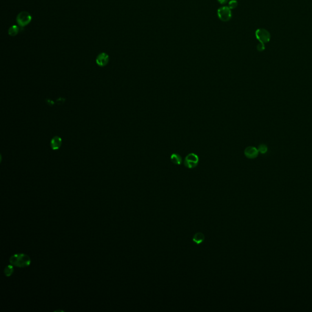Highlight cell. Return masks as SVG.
I'll return each mask as SVG.
<instances>
[{"label":"cell","instance_id":"6da1fadb","mask_svg":"<svg viewBox=\"0 0 312 312\" xmlns=\"http://www.w3.org/2000/svg\"><path fill=\"white\" fill-rule=\"evenodd\" d=\"M9 261L12 265L20 268L27 267L31 264L30 257L28 255L22 253L13 255Z\"/></svg>","mask_w":312,"mask_h":312},{"label":"cell","instance_id":"7a4b0ae2","mask_svg":"<svg viewBox=\"0 0 312 312\" xmlns=\"http://www.w3.org/2000/svg\"><path fill=\"white\" fill-rule=\"evenodd\" d=\"M32 21V16L26 11L20 12L17 17V22L20 28L28 26Z\"/></svg>","mask_w":312,"mask_h":312},{"label":"cell","instance_id":"3957f363","mask_svg":"<svg viewBox=\"0 0 312 312\" xmlns=\"http://www.w3.org/2000/svg\"><path fill=\"white\" fill-rule=\"evenodd\" d=\"M199 162V157L194 153H190L187 155L183 161L184 165L188 168H195Z\"/></svg>","mask_w":312,"mask_h":312},{"label":"cell","instance_id":"277c9868","mask_svg":"<svg viewBox=\"0 0 312 312\" xmlns=\"http://www.w3.org/2000/svg\"><path fill=\"white\" fill-rule=\"evenodd\" d=\"M218 16L221 20L228 22L232 18L231 9L227 6L221 7L218 10Z\"/></svg>","mask_w":312,"mask_h":312},{"label":"cell","instance_id":"5b68a950","mask_svg":"<svg viewBox=\"0 0 312 312\" xmlns=\"http://www.w3.org/2000/svg\"><path fill=\"white\" fill-rule=\"evenodd\" d=\"M256 37L260 43H268L271 39L270 33L265 29H258L256 31Z\"/></svg>","mask_w":312,"mask_h":312},{"label":"cell","instance_id":"8992f818","mask_svg":"<svg viewBox=\"0 0 312 312\" xmlns=\"http://www.w3.org/2000/svg\"><path fill=\"white\" fill-rule=\"evenodd\" d=\"M258 153V149L254 146H248L244 151L245 156L250 159H254L257 157Z\"/></svg>","mask_w":312,"mask_h":312},{"label":"cell","instance_id":"52a82bcc","mask_svg":"<svg viewBox=\"0 0 312 312\" xmlns=\"http://www.w3.org/2000/svg\"><path fill=\"white\" fill-rule=\"evenodd\" d=\"M109 61V56L106 53H101L97 56L96 62L99 66H104L108 65Z\"/></svg>","mask_w":312,"mask_h":312},{"label":"cell","instance_id":"ba28073f","mask_svg":"<svg viewBox=\"0 0 312 312\" xmlns=\"http://www.w3.org/2000/svg\"><path fill=\"white\" fill-rule=\"evenodd\" d=\"M62 140L60 137L55 136L51 140V142H50L51 148H52L53 150H59L62 145Z\"/></svg>","mask_w":312,"mask_h":312},{"label":"cell","instance_id":"9c48e42d","mask_svg":"<svg viewBox=\"0 0 312 312\" xmlns=\"http://www.w3.org/2000/svg\"><path fill=\"white\" fill-rule=\"evenodd\" d=\"M193 241L196 245H201L205 240L204 234L202 232H196L193 237Z\"/></svg>","mask_w":312,"mask_h":312},{"label":"cell","instance_id":"30bf717a","mask_svg":"<svg viewBox=\"0 0 312 312\" xmlns=\"http://www.w3.org/2000/svg\"><path fill=\"white\" fill-rule=\"evenodd\" d=\"M171 161L173 163L176 165H181L182 162V159L181 156L176 153H173L171 156Z\"/></svg>","mask_w":312,"mask_h":312},{"label":"cell","instance_id":"8fae6325","mask_svg":"<svg viewBox=\"0 0 312 312\" xmlns=\"http://www.w3.org/2000/svg\"><path fill=\"white\" fill-rule=\"evenodd\" d=\"M20 27L17 26V25H12L11 26L8 30V34L9 35L14 37L17 35L19 32H20Z\"/></svg>","mask_w":312,"mask_h":312},{"label":"cell","instance_id":"7c38bea8","mask_svg":"<svg viewBox=\"0 0 312 312\" xmlns=\"http://www.w3.org/2000/svg\"><path fill=\"white\" fill-rule=\"evenodd\" d=\"M13 272V267L12 265H8L4 269V274L6 276H11Z\"/></svg>","mask_w":312,"mask_h":312},{"label":"cell","instance_id":"4fadbf2b","mask_svg":"<svg viewBox=\"0 0 312 312\" xmlns=\"http://www.w3.org/2000/svg\"><path fill=\"white\" fill-rule=\"evenodd\" d=\"M258 150L262 154H265L268 151V146L265 144H261L258 146Z\"/></svg>","mask_w":312,"mask_h":312},{"label":"cell","instance_id":"5bb4252c","mask_svg":"<svg viewBox=\"0 0 312 312\" xmlns=\"http://www.w3.org/2000/svg\"><path fill=\"white\" fill-rule=\"evenodd\" d=\"M238 6V2L236 0H231L229 3V8L230 9H235Z\"/></svg>","mask_w":312,"mask_h":312},{"label":"cell","instance_id":"9a60e30c","mask_svg":"<svg viewBox=\"0 0 312 312\" xmlns=\"http://www.w3.org/2000/svg\"><path fill=\"white\" fill-rule=\"evenodd\" d=\"M257 49L258 50V51H263L265 50V43H260L257 45Z\"/></svg>","mask_w":312,"mask_h":312},{"label":"cell","instance_id":"2e32d148","mask_svg":"<svg viewBox=\"0 0 312 312\" xmlns=\"http://www.w3.org/2000/svg\"><path fill=\"white\" fill-rule=\"evenodd\" d=\"M217 1L221 4H225L228 2V0H217Z\"/></svg>","mask_w":312,"mask_h":312}]
</instances>
